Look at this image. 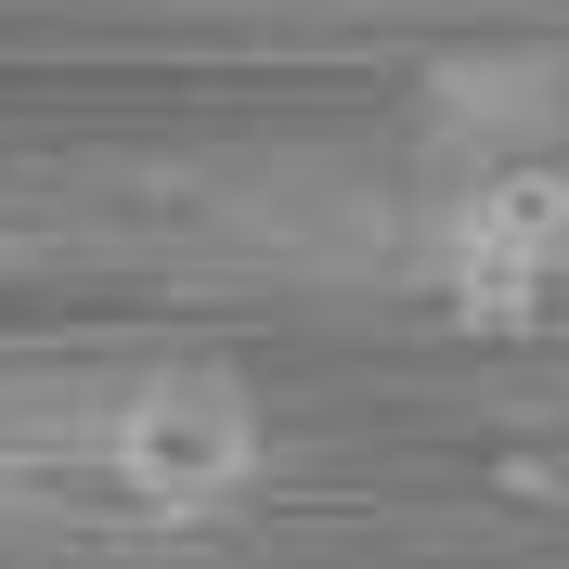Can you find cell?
Instances as JSON below:
<instances>
[{"mask_svg": "<svg viewBox=\"0 0 569 569\" xmlns=\"http://www.w3.org/2000/svg\"><path fill=\"white\" fill-rule=\"evenodd\" d=\"M557 272H569V169H505L492 156L453 194V220H440V298H453V323L531 337Z\"/></svg>", "mask_w": 569, "mask_h": 569, "instance_id": "2", "label": "cell"}, {"mask_svg": "<svg viewBox=\"0 0 569 569\" xmlns=\"http://www.w3.org/2000/svg\"><path fill=\"white\" fill-rule=\"evenodd\" d=\"M415 104H427V142H453V156L479 142V169H492L518 130H543V117L569 104V78L543 66V52H453V66H427Z\"/></svg>", "mask_w": 569, "mask_h": 569, "instance_id": "3", "label": "cell"}, {"mask_svg": "<svg viewBox=\"0 0 569 569\" xmlns=\"http://www.w3.org/2000/svg\"><path fill=\"white\" fill-rule=\"evenodd\" d=\"M104 466H117V492L169 505V518L233 505L259 466H272L259 389H247V376H220V362H169V376L117 389V415H104Z\"/></svg>", "mask_w": 569, "mask_h": 569, "instance_id": "1", "label": "cell"}]
</instances>
